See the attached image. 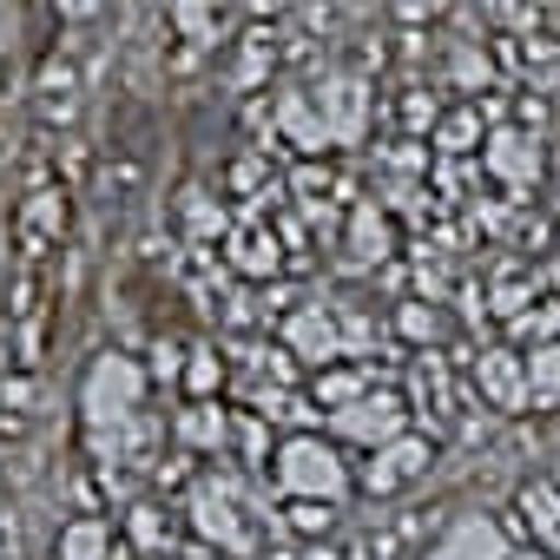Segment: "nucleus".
<instances>
[]
</instances>
